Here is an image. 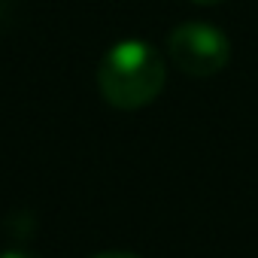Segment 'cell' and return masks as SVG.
Masks as SVG:
<instances>
[{"mask_svg": "<svg viewBox=\"0 0 258 258\" xmlns=\"http://www.w3.org/2000/svg\"><path fill=\"white\" fill-rule=\"evenodd\" d=\"M167 70L155 46L146 40H118L106 49L97 67L100 97L115 109H143L164 88Z\"/></svg>", "mask_w": 258, "mask_h": 258, "instance_id": "cell-1", "label": "cell"}, {"mask_svg": "<svg viewBox=\"0 0 258 258\" xmlns=\"http://www.w3.org/2000/svg\"><path fill=\"white\" fill-rule=\"evenodd\" d=\"M167 55L182 73H188L195 79H207V76H216L219 70L228 67L231 43L216 25L185 22V25H176L170 31Z\"/></svg>", "mask_w": 258, "mask_h": 258, "instance_id": "cell-2", "label": "cell"}, {"mask_svg": "<svg viewBox=\"0 0 258 258\" xmlns=\"http://www.w3.org/2000/svg\"><path fill=\"white\" fill-rule=\"evenodd\" d=\"M94 258H140L134 252H103V255H94Z\"/></svg>", "mask_w": 258, "mask_h": 258, "instance_id": "cell-3", "label": "cell"}, {"mask_svg": "<svg viewBox=\"0 0 258 258\" xmlns=\"http://www.w3.org/2000/svg\"><path fill=\"white\" fill-rule=\"evenodd\" d=\"M0 258H37V255H28V252H19V249H13V252H4Z\"/></svg>", "mask_w": 258, "mask_h": 258, "instance_id": "cell-4", "label": "cell"}, {"mask_svg": "<svg viewBox=\"0 0 258 258\" xmlns=\"http://www.w3.org/2000/svg\"><path fill=\"white\" fill-rule=\"evenodd\" d=\"M191 4H219V0H191Z\"/></svg>", "mask_w": 258, "mask_h": 258, "instance_id": "cell-5", "label": "cell"}]
</instances>
